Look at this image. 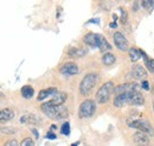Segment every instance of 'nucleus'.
I'll list each match as a JSON object with an SVG mask.
<instances>
[{
	"instance_id": "f257e3e1",
	"label": "nucleus",
	"mask_w": 154,
	"mask_h": 146,
	"mask_svg": "<svg viewBox=\"0 0 154 146\" xmlns=\"http://www.w3.org/2000/svg\"><path fill=\"white\" fill-rule=\"evenodd\" d=\"M40 110L48 118L52 120H63L69 117V110L65 105L55 106L51 105L49 101H45L40 105Z\"/></svg>"
},
{
	"instance_id": "f03ea898",
	"label": "nucleus",
	"mask_w": 154,
	"mask_h": 146,
	"mask_svg": "<svg viewBox=\"0 0 154 146\" xmlns=\"http://www.w3.org/2000/svg\"><path fill=\"white\" fill-rule=\"evenodd\" d=\"M98 80H100V75L95 72H90L88 74H85L82 79V81L79 83V86H78V91L79 94L83 95V97H88L91 94V92L95 90V87L98 84Z\"/></svg>"
},
{
	"instance_id": "7ed1b4c3",
	"label": "nucleus",
	"mask_w": 154,
	"mask_h": 146,
	"mask_svg": "<svg viewBox=\"0 0 154 146\" xmlns=\"http://www.w3.org/2000/svg\"><path fill=\"white\" fill-rule=\"evenodd\" d=\"M114 89H115V85H114V83L112 80L106 81L104 84H102V86L97 90L96 95H95L96 104L103 105V104L108 103L109 99H110V97H112V94L114 93Z\"/></svg>"
},
{
	"instance_id": "20e7f679",
	"label": "nucleus",
	"mask_w": 154,
	"mask_h": 146,
	"mask_svg": "<svg viewBox=\"0 0 154 146\" xmlns=\"http://www.w3.org/2000/svg\"><path fill=\"white\" fill-rule=\"evenodd\" d=\"M96 101L93 99H85L81 103L79 109H78V117L81 119H87V118H91L95 112H96Z\"/></svg>"
},
{
	"instance_id": "39448f33",
	"label": "nucleus",
	"mask_w": 154,
	"mask_h": 146,
	"mask_svg": "<svg viewBox=\"0 0 154 146\" xmlns=\"http://www.w3.org/2000/svg\"><path fill=\"white\" fill-rule=\"evenodd\" d=\"M129 127L136 128L140 132H143L145 134H147L148 137H154V127L153 125L145 118H140V119H135L132 120L129 124Z\"/></svg>"
},
{
	"instance_id": "423d86ee",
	"label": "nucleus",
	"mask_w": 154,
	"mask_h": 146,
	"mask_svg": "<svg viewBox=\"0 0 154 146\" xmlns=\"http://www.w3.org/2000/svg\"><path fill=\"white\" fill-rule=\"evenodd\" d=\"M113 41L114 45L116 46L117 50H120L121 52H127L129 51V42L127 40V38L125 36V34L120 31H116L113 34Z\"/></svg>"
},
{
	"instance_id": "0eeeda50",
	"label": "nucleus",
	"mask_w": 154,
	"mask_h": 146,
	"mask_svg": "<svg viewBox=\"0 0 154 146\" xmlns=\"http://www.w3.org/2000/svg\"><path fill=\"white\" fill-rule=\"evenodd\" d=\"M59 72L64 75H76L79 72L78 65L74 61H68L64 65H62V67L59 69Z\"/></svg>"
},
{
	"instance_id": "6e6552de",
	"label": "nucleus",
	"mask_w": 154,
	"mask_h": 146,
	"mask_svg": "<svg viewBox=\"0 0 154 146\" xmlns=\"http://www.w3.org/2000/svg\"><path fill=\"white\" fill-rule=\"evenodd\" d=\"M131 74L136 80H141L142 81V80L147 79V71H146V69L142 65H139V64H136V65H134L132 67Z\"/></svg>"
},
{
	"instance_id": "1a4fd4ad",
	"label": "nucleus",
	"mask_w": 154,
	"mask_h": 146,
	"mask_svg": "<svg viewBox=\"0 0 154 146\" xmlns=\"http://www.w3.org/2000/svg\"><path fill=\"white\" fill-rule=\"evenodd\" d=\"M96 47L104 54L107 52H110L112 51V44L106 39V36H102V34H97V45Z\"/></svg>"
},
{
	"instance_id": "9d476101",
	"label": "nucleus",
	"mask_w": 154,
	"mask_h": 146,
	"mask_svg": "<svg viewBox=\"0 0 154 146\" xmlns=\"http://www.w3.org/2000/svg\"><path fill=\"white\" fill-rule=\"evenodd\" d=\"M145 104V95L140 91L129 92V105L142 106Z\"/></svg>"
},
{
	"instance_id": "9b49d317",
	"label": "nucleus",
	"mask_w": 154,
	"mask_h": 146,
	"mask_svg": "<svg viewBox=\"0 0 154 146\" xmlns=\"http://www.w3.org/2000/svg\"><path fill=\"white\" fill-rule=\"evenodd\" d=\"M133 142L137 146H148L149 145V137L143 132L136 131L133 134Z\"/></svg>"
},
{
	"instance_id": "f8f14e48",
	"label": "nucleus",
	"mask_w": 154,
	"mask_h": 146,
	"mask_svg": "<svg viewBox=\"0 0 154 146\" xmlns=\"http://www.w3.org/2000/svg\"><path fill=\"white\" fill-rule=\"evenodd\" d=\"M14 117H16V112L12 109H10V107H5V109L0 110V124L8 123Z\"/></svg>"
},
{
	"instance_id": "ddd939ff",
	"label": "nucleus",
	"mask_w": 154,
	"mask_h": 146,
	"mask_svg": "<svg viewBox=\"0 0 154 146\" xmlns=\"http://www.w3.org/2000/svg\"><path fill=\"white\" fill-rule=\"evenodd\" d=\"M66 99H68V94L65 92H56L52 95V98L49 100V103L55 106H60V105H64Z\"/></svg>"
},
{
	"instance_id": "4468645a",
	"label": "nucleus",
	"mask_w": 154,
	"mask_h": 146,
	"mask_svg": "<svg viewBox=\"0 0 154 146\" xmlns=\"http://www.w3.org/2000/svg\"><path fill=\"white\" fill-rule=\"evenodd\" d=\"M128 55H129L131 61L136 63V61H139L140 59L145 58V57H146V53H145L141 48H139V47H136V46H133V47H131V48H129V51H128Z\"/></svg>"
},
{
	"instance_id": "2eb2a0df",
	"label": "nucleus",
	"mask_w": 154,
	"mask_h": 146,
	"mask_svg": "<svg viewBox=\"0 0 154 146\" xmlns=\"http://www.w3.org/2000/svg\"><path fill=\"white\" fill-rule=\"evenodd\" d=\"M129 104V92L128 93H121L117 94L114 98V106L115 107H123Z\"/></svg>"
},
{
	"instance_id": "dca6fc26",
	"label": "nucleus",
	"mask_w": 154,
	"mask_h": 146,
	"mask_svg": "<svg viewBox=\"0 0 154 146\" xmlns=\"http://www.w3.org/2000/svg\"><path fill=\"white\" fill-rule=\"evenodd\" d=\"M88 50L85 47H72L68 51V57L69 58H74V59H78L82 58L84 55H87Z\"/></svg>"
},
{
	"instance_id": "f3484780",
	"label": "nucleus",
	"mask_w": 154,
	"mask_h": 146,
	"mask_svg": "<svg viewBox=\"0 0 154 146\" xmlns=\"http://www.w3.org/2000/svg\"><path fill=\"white\" fill-rule=\"evenodd\" d=\"M83 41L89 46V47H96L97 45V34L96 33H93V32H89L87 33L84 38H83Z\"/></svg>"
},
{
	"instance_id": "a211bd4d",
	"label": "nucleus",
	"mask_w": 154,
	"mask_h": 146,
	"mask_svg": "<svg viewBox=\"0 0 154 146\" xmlns=\"http://www.w3.org/2000/svg\"><path fill=\"white\" fill-rule=\"evenodd\" d=\"M101 61H102V64H103L104 66H112L116 61V57H115V54L112 53V52H107V53H104V54L102 55Z\"/></svg>"
},
{
	"instance_id": "6ab92c4d",
	"label": "nucleus",
	"mask_w": 154,
	"mask_h": 146,
	"mask_svg": "<svg viewBox=\"0 0 154 146\" xmlns=\"http://www.w3.org/2000/svg\"><path fill=\"white\" fill-rule=\"evenodd\" d=\"M56 92H58L56 87H49V89L42 90V91L38 93V97H37V99H38L39 101H40V100H44V99L49 98L50 95H54Z\"/></svg>"
},
{
	"instance_id": "aec40b11",
	"label": "nucleus",
	"mask_w": 154,
	"mask_h": 146,
	"mask_svg": "<svg viewBox=\"0 0 154 146\" xmlns=\"http://www.w3.org/2000/svg\"><path fill=\"white\" fill-rule=\"evenodd\" d=\"M20 123L21 124H37V123H39V119L36 117V114L27 113L20 118Z\"/></svg>"
},
{
	"instance_id": "412c9836",
	"label": "nucleus",
	"mask_w": 154,
	"mask_h": 146,
	"mask_svg": "<svg viewBox=\"0 0 154 146\" xmlns=\"http://www.w3.org/2000/svg\"><path fill=\"white\" fill-rule=\"evenodd\" d=\"M20 93H21V97H23L24 99H31V98L35 95V90H33L32 86H30V85H25V86L21 87Z\"/></svg>"
},
{
	"instance_id": "4be33fe9",
	"label": "nucleus",
	"mask_w": 154,
	"mask_h": 146,
	"mask_svg": "<svg viewBox=\"0 0 154 146\" xmlns=\"http://www.w3.org/2000/svg\"><path fill=\"white\" fill-rule=\"evenodd\" d=\"M0 132L4 133V134H16L18 132V128L12 127V126H1Z\"/></svg>"
},
{
	"instance_id": "5701e85b",
	"label": "nucleus",
	"mask_w": 154,
	"mask_h": 146,
	"mask_svg": "<svg viewBox=\"0 0 154 146\" xmlns=\"http://www.w3.org/2000/svg\"><path fill=\"white\" fill-rule=\"evenodd\" d=\"M143 60H145V65H146L147 70H148L151 73H153L154 74V59L148 58V57L146 55V57L143 58Z\"/></svg>"
},
{
	"instance_id": "b1692460",
	"label": "nucleus",
	"mask_w": 154,
	"mask_h": 146,
	"mask_svg": "<svg viewBox=\"0 0 154 146\" xmlns=\"http://www.w3.org/2000/svg\"><path fill=\"white\" fill-rule=\"evenodd\" d=\"M70 131H71V128H70V123H68V121H65L62 126H60V133L63 134V136H70Z\"/></svg>"
},
{
	"instance_id": "393cba45",
	"label": "nucleus",
	"mask_w": 154,
	"mask_h": 146,
	"mask_svg": "<svg viewBox=\"0 0 154 146\" xmlns=\"http://www.w3.org/2000/svg\"><path fill=\"white\" fill-rule=\"evenodd\" d=\"M20 146H36V144H35V140L31 137H26L21 140Z\"/></svg>"
},
{
	"instance_id": "a878e982",
	"label": "nucleus",
	"mask_w": 154,
	"mask_h": 146,
	"mask_svg": "<svg viewBox=\"0 0 154 146\" xmlns=\"http://www.w3.org/2000/svg\"><path fill=\"white\" fill-rule=\"evenodd\" d=\"M141 5H142V7H143V8L151 10V8H153V7H154V1H148V0H143V1L141 2Z\"/></svg>"
},
{
	"instance_id": "bb28decb",
	"label": "nucleus",
	"mask_w": 154,
	"mask_h": 146,
	"mask_svg": "<svg viewBox=\"0 0 154 146\" xmlns=\"http://www.w3.org/2000/svg\"><path fill=\"white\" fill-rule=\"evenodd\" d=\"M120 11H121V21L125 24V22H127V20H128V13H127V11H126L123 7H121Z\"/></svg>"
},
{
	"instance_id": "cd10ccee",
	"label": "nucleus",
	"mask_w": 154,
	"mask_h": 146,
	"mask_svg": "<svg viewBox=\"0 0 154 146\" xmlns=\"http://www.w3.org/2000/svg\"><path fill=\"white\" fill-rule=\"evenodd\" d=\"M141 86H142V89L146 90V91H149V90H151V85H149V83H148L147 79L141 81Z\"/></svg>"
},
{
	"instance_id": "c85d7f7f",
	"label": "nucleus",
	"mask_w": 154,
	"mask_h": 146,
	"mask_svg": "<svg viewBox=\"0 0 154 146\" xmlns=\"http://www.w3.org/2000/svg\"><path fill=\"white\" fill-rule=\"evenodd\" d=\"M4 146H19V144H18V142L16 139H11V140H7Z\"/></svg>"
},
{
	"instance_id": "c756f323",
	"label": "nucleus",
	"mask_w": 154,
	"mask_h": 146,
	"mask_svg": "<svg viewBox=\"0 0 154 146\" xmlns=\"http://www.w3.org/2000/svg\"><path fill=\"white\" fill-rule=\"evenodd\" d=\"M45 138L46 139H51V140H55V139H57V136L54 133V132H51V131H49L48 133H46V136H45Z\"/></svg>"
},
{
	"instance_id": "7c9ffc66",
	"label": "nucleus",
	"mask_w": 154,
	"mask_h": 146,
	"mask_svg": "<svg viewBox=\"0 0 154 146\" xmlns=\"http://www.w3.org/2000/svg\"><path fill=\"white\" fill-rule=\"evenodd\" d=\"M89 22H95V24H98V22H100V20H98V19H91V20H89Z\"/></svg>"
},
{
	"instance_id": "2f4dec72",
	"label": "nucleus",
	"mask_w": 154,
	"mask_h": 146,
	"mask_svg": "<svg viewBox=\"0 0 154 146\" xmlns=\"http://www.w3.org/2000/svg\"><path fill=\"white\" fill-rule=\"evenodd\" d=\"M32 131H33V134H35V137H36V138H38V132H37V130H35V128H33Z\"/></svg>"
},
{
	"instance_id": "473e14b6",
	"label": "nucleus",
	"mask_w": 154,
	"mask_h": 146,
	"mask_svg": "<svg viewBox=\"0 0 154 146\" xmlns=\"http://www.w3.org/2000/svg\"><path fill=\"white\" fill-rule=\"evenodd\" d=\"M110 27H116V24H115V22H112V24H110Z\"/></svg>"
},
{
	"instance_id": "72a5a7b5",
	"label": "nucleus",
	"mask_w": 154,
	"mask_h": 146,
	"mask_svg": "<svg viewBox=\"0 0 154 146\" xmlns=\"http://www.w3.org/2000/svg\"><path fill=\"white\" fill-rule=\"evenodd\" d=\"M153 110H154V100H153Z\"/></svg>"
}]
</instances>
